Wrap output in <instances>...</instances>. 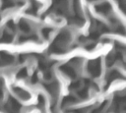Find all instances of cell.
Instances as JSON below:
<instances>
[{"mask_svg": "<svg viewBox=\"0 0 126 113\" xmlns=\"http://www.w3.org/2000/svg\"><path fill=\"white\" fill-rule=\"evenodd\" d=\"M107 105V101H103V103H101L97 108L94 109L92 111V113H102V110L104 109V107Z\"/></svg>", "mask_w": 126, "mask_h": 113, "instance_id": "obj_19", "label": "cell"}, {"mask_svg": "<svg viewBox=\"0 0 126 113\" xmlns=\"http://www.w3.org/2000/svg\"><path fill=\"white\" fill-rule=\"evenodd\" d=\"M37 101H38V106L39 107H43L45 105V98L42 94H39L37 96Z\"/></svg>", "mask_w": 126, "mask_h": 113, "instance_id": "obj_20", "label": "cell"}, {"mask_svg": "<svg viewBox=\"0 0 126 113\" xmlns=\"http://www.w3.org/2000/svg\"><path fill=\"white\" fill-rule=\"evenodd\" d=\"M70 36H71V35H70V32H69V31H67V30H62V31L56 36V38H55V40L53 41V43L51 44V46L63 49L62 46L65 45V44L69 41Z\"/></svg>", "mask_w": 126, "mask_h": 113, "instance_id": "obj_2", "label": "cell"}, {"mask_svg": "<svg viewBox=\"0 0 126 113\" xmlns=\"http://www.w3.org/2000/svg\"><path fill=\"white\" fill-rule=\"evenodd\" d=\"M13 91L23 100H28V99L31 98V94L27 90H25V89H23L19 86H13Z\"/></svg>", "mask_w": 126, "mask_h": 113, "instance_id": "obj_8", "label": "cell"}, {"mask_svg": "<svg viewBox=\"0 0 126 113\" xmlns=\"http://www.w3.org/2000/svg\"><path fill=\"white\" fill-rule=\"evenodd\" d=\"M44 87L52 96L57 95V93L59 91V84L57 81H53L48 84H44Z\"/></svg>", "mask_w": 126, "mask_h": 113, "instance_id": "obj_6", "label": "cell"}, {"mask_svg": "<svg viewBox=\"0 0 126 113\" xmlns=\"http://www.w3.org/2000/svg\"><path fill=\"white\" fill-rule=\"evenodd\" d=\"M76 102H77V98H76L74 95H67V96H65V97L62 99L61 106H62V107H65V106L71 105V104L76 103Z\"/></svg>", "mask_w": 126, "mask_h": 113, "instance_id": "obj_10", "label": "cell"}, {"mask_svg": "<svg viewBox=\"0 0 126 113\" xmlns=\"http://www.w3.org/2000/svg\"><path fill=\"white\" fill-rule=\"evenodd\" d=\"M81 85V82L80 81H75V82H73L71 85H70V86H69V89H77V88H79V86Z\"/></svg>", "mask_w": 126, "mask_h": 113, "instance_id": "obj_22", "label": "cell"}, {"mask_svg": "<svg viewBox=\"0 0 126 113\" xmlns=\"http://www.w3.org/2000/svg\"><path fill=\"white\" fill-rule=\"evenodd\" d=\"M37 74L36 73H34L32 76V79H31V82H32V84H35V83H37Z\"/></svg>", "mask_w": 126, "mask_h": 113, "instance_id": "obj_25", "label": "cell"}, {"mask_svg": "<svg viewBox=\"0 0 126 113\" xmlns=\"http://www.w3.org/2000/svg\"><path fill=\"white\" fill-rule=\"evenodd\" d=\"M123 79V76L118 72V71H116V70H112V71H110L109 73H108V75H107V77H106V82H107V84H106V88H107V85L111 83V82H113L114 80H117V79Z\"/></svg>", "mask_w": 126, "mask_h": 113, "instance_id": "obj_9", "label": "cell"}, {"mask_svg": "<svg viewBox=\"0 0 126 113\" xmlns=\"http://www.w3.org/2000/svg\"><path fill=\"white\" fill-rule=\"evenodd\" d=\"M95 11L98 12V13H100V14L106 15V14H108L111 11V5L108 2L100 3V4H98V5L95 6Z\"/></svg>", "mask_w": 126, "mask_h": 113, "instance_id": "obj_7", "label": "cell"}, {"mask_svg": "<svg viewBox=\"0 0 126 113\" xmlns=\"http://www.w3.org/2000/svg\"><path fill=\"white\" fill-rule=\"evenodd\" d=\"M88 94H89V90H88V87H83L81 89L78 90V96L82 99H85L88 97Z\"/></svg>", "mask_w": 126, "mask_h": 113, "instance_id": "obj_16", "label": "cell"}, {"mask_svg": "<svg viewBox=\"0 0 126 113\" xmlns=\"http://www.w3.org/2000/svg\"><path fill=\"white\" fill-rule=\"evenodd\" d=\"M7 27H8V28H10L12 30H15V28H16V26H15V24H14V22L12 20L7 22Z\"/></svg>", "mask_w": 126, "mask_h": 113, "instance_id": "obj_24", "label": "cell"}, {"mask_svg": "<svg viewBox=\"0 0 126 113\" xmlns=\"http://www.w3.org/2000/svg\"><path fill=\"white\" fill-rule=\"evenodd\" d=\"M25 60H26V56H25L24 54L19 55V62H20V63H23Z\"/></svg>", "mask_w": 126, "mask_h": 113, "instance_id": "obj_27", "label": "cell"}, {"mask_svg": "<svg viewBox=\"0 0 126 113\" xmlns=\"http://www.w3.org/2000/svg\"><path fill=\"white\" fill-rule=\"evenodd\" d=\"M12 39H13L12 34L9 33V32H7V31H4L3 34H2V36H1V38H0V41L1 42H4V43H10L12 41Z\"/></svg>", "mask_w": 126, "mask_h": 113, "instance_id": "obj_12", "label": "cell"}, {"mask_svg": "<svg viewBox=\"0 0 126 113\" xmlns=\"http://www.w3.org/2000/svg\"><path fill=\"white\" fill-rule=\"evenodd\" d=\"M19 28H20V29H21L22 31H24V32H26V33H28V32L31 31V27H30V25H29L26 21H24V20H21V21L19 22Z\"/></svg>", "mask_w": 126, "mask_h": 113, "instance_id": "obj_11", "label": "cell"}, {"mask_svg": "<svg viewBox=\"0 0 126 113\" xmlns=\"http://www.w3.org/2000/svg\"><path fill=\"white\" fill-rule=\"evenodd\" d=\"M51 31H52V28H42V30H41V34H42V36H43L45 39H48V37H49Z\"/></svg>", "mask_w": 126, "mask_h": 113, "instance_id": "obj_18", "label": "cell"}, {"mask_svg": "<svg viewBox=\"0 0 126 113\" xmlns=\"http://www.w3.org/2000/svg\"><path fill=\"white\" fill-rule=\"evenodd\" d=\"M38 7H39V5L36 2H32V5L30 7L29 10H27V13L32 14V15H35L36 12H37V10H38Z\"/></svg>", "mask_w": 126, "mask_h": 113, "instance_id": "obj_15", "label": "cell"}, {"mask_svg": "<svg viewBox=\"0 0 126 113\" xmlns=\"http://www.w3.org/2000/svg\"><path fill=\"white\" fill-rule=\"evenodd\" d=\"M59 70H60L63 74H65L67 77H69L70 79H75V78L77 77V73H76V71H75L74 68L71 67L69 64L61 65V66L59 67Z\"/></svg>", "mask_w": 126, "mask_h": 113, "instance_id": "obj_4", "label": "cell"}, {"mask_svg": "<svg viewBox=\"0 0 126 113\" xmlns=\"http://www.w3.org/2000/svg\"><path fill=\"white\" fill-rule=\"evenodd\" d=\"M14 5H16V3L14 2H11V1H6V2H3V5H2V10H5V9H8V8H11L13 7Z\"/></svg>", "mask_w": 126, "mask_h": 113, "instance_id": "obj_21", "label": "cell"}, {"mask_svg": "<svg viewBox=\"0 0 126 113\" xmlns=\"http://www.w3.org/2000/svg\"><path fill=\"white\" fill-rule=\"evenodd\" d=\"M116 32L117 33H120V34H122V35H124L125 34V28H124V27L123 26H121V25H118V27L116 28Z\"/></svg>", "mask_w": 126, "mask_h": 113, "instance_id": "obj_23", "label": "cell"}, {"mask_svg": "<svg viewBox=\"0 0 126 113\" xmlns=\"http://www.w3.org/2000/svg\"><path fill=\"white\" fill-rule=\"evenodd\" d=\"M69 22L72 23V24H75L77 26H82L85 23V20L81 16H75L72 19H69Z\"/></svg>", "mask_w": 126, "mask_h": 113, "instance_id": "obj_13", "label": "cell"}, {"mask_svg": "<svg viewBox=\"0 0 126 113\" xmlns=\"http://www.w3.org/2000/svg\"><path fill=\"white\" fill-rule=\"evenodd\" d=\"M88 70L89 73L93 78H97L101 74V64H100V59H94L89 62L88 64Z\"/></svg>", "mask_w": 126, "mask_h": 113, "instance_id": "obj_1", "label": "cell"}, {"mask_svg": "<svg viewBox=\"0 0 126 113\" xmlns=\"http://www.w3.org/2000/svg\"><path fill=\"white\" fill-rule=\"evenodd\" d=\"M94 47H95V44H94V43H92V44L87 45V46H86V49H87V50H92V49H94Z\"/></svg>", "mask_w": 126, "mask_h": 113, "instance_id": "obj_26", "label": "cell"}, {"mask_svg": "<svg viewBox=\"0 0 126 113\" xmlns=\"http://www.w3.org/2000/svg\"><path fill=\"white\" fill-rule=\"evenodd\" d=\"M20 109L21 104L14 97L10 96L5 105V110H7V113H20Z\"/></svg>", "mask_w": 126, "mask_h": 113, "instance_id": "obj_3", "label": "cell"}, {"mask_svg": "<svg viewBox=\"0 0 126 113\" xmlns=\"http://www.w3.org/2000/svg\"><path fill=\"white\" fill-rule=\"evenodd\" d=\"M15 60L14 56L6 51H0V66H5L13 63Z\"/></svg>", "mask_w": 126, "mask_h": 113, "instance_id": "obj_5", "label": "cell"}, {"mask_svg": "<svg viewBox=\"0 0 126 113\" xmlns=\"http://www.w3.org/2000/svg\"><path fill=\"white\" fill-rule=\"evenodd\" d=\"M74 113H86V109H76Z\"/></svg>", "mask_w": 126, "mask_h": 113, "instance_id": "obj_28", "label": "cell"}, {"mask_svg": "<svg viewBox=\"0 0 126 113\" xmlns=\"http://www.w3.org/2000/svg\"><path fill=\"white\" fill-rule=\"evenodd\" d=\"M16 76H17L18 79H24V78H26L28 76V70H27V68H22L20 71H18V73H17Z\"/></svg>", "mask_w": 126, "mask_h": 113, "instance_id": "obj_17", "label": "cell"}, {"mask_svg": "<svg viewBox=\"0 0 126 113\" xmlns=\"http://www.w3.org/2000/svg\"><path fill=\"white\" fill-rule=\"evenodd\" d=\"M116 61V57L115 55L113 54H108L106 56V59H105V62H106V66L109 67V66H112L114 64V62Z\"/></svg>", "mask_w": 126, "mask_h": 113, "instance_id": "obj_14", "label": "cell"}]
</instances>
